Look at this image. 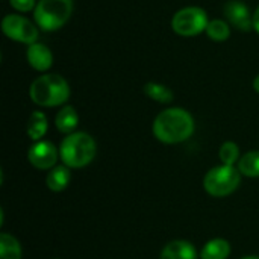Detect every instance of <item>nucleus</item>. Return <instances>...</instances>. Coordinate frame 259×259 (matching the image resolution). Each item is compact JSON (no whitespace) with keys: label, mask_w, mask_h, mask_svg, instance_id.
<instances>
[{"label":"nucleus","mask_w":259,"mask_h":259,"mask_svg":"<svg viewBox=\"0 0 259 259\" xmlns=\"http://www.w3.org/2000/svg\"><path fill=\"white\" fill-rule=\"evenodd\" d=\"M26 56H27L29 65L33 70H36V71H47L53 65V53L42 42H38L36 41V42L30 44L27 47Z\"/></svg>","instance_id":"10"},{"label":"nucleus","mask_w":259,"mask_h":259,"mask_svg":"<svg viewBox=\"0 0 259 259\" xmlns=\"http://www.w3.org/2000/svg\"><path fill=\"white\" fill-rule=\"evenodd\" d=\"M205 32L212 41H217V42L226 41L231 36V27L228 21L225 20H211Z\"/></svg>","instance_id":"19"},{"label":"nucleus","mask_w":259,"mask_h":259,"mask_svg":"<svg viewBox=\"0 0 259 259\" xmlns=\"http://www.w3.org/2000/svg\"><path fill=\"white\" fill-rule=\"evenodd\" d=\"M241 182V173L234 165H220L211 168L205 179L203 188L208 194L214 197H226L232 194Z\"/></svg>","instance_id":"5"},{"label":"nucleus","mask_w":259,"mask_h":259,"mask_svg":"<svg viewBox=\"0 0 259 259\" xmlns=\"http://www.w3.org/2000/svg\"><path fill=\"white\" fill-rule=\"evenodd\" d=\"M161 259H197V252L190 241L175 240L162 249Z\"/></svg>","instance_id":"11"},{"label":"nucleus","mask_w":259,"mask_h":259,"mask_svg":"<svg viewBox=\"0 0 259 259\" xmlns=\"http://www.w3.org/2000/svg\"><path fill=\"white\" fill-rule=\"evenodd\" d=\"M55 124H56V129L61 134H65V135L73 134L74 129L77 127V124H79V115H77L76 109L73 106H70V105L61 108V111L56 114Z\"/></svg>","instance_id":"13"},{"label":"nucleus","mask_w":259,"mask_h":259,"mask_svg":"<svg viewBox=\"0 0 259 259\" xmlns=\"http://www.w3.org/2000/svg\"><path fill=\"white\" fill-rule=\"evenodd\" d=\"M229 255H231V244L225 238H214L208 241L200 252L202 259H228Z\"/></svg>","instance_id":"14"},{"label":"nucleus","mask_w":259,"mask_h":259,"mask_svg":"<svg viewBox=\"0 0 259 259\" xmlns=\"http://www.w3.org/2000/svg\"><path fill=\"white\" fill-rule=\"evenodd\" d=\"M152 131L158 141L164 144H179L194 134V118L182 108H168L158 114Z\"/></svg>","instance_id":"1"},{"label":"nucleus","mask_w":259,"mask_h":259,"mask_svg":"<svg viewBox=\"0 0 259 259\" xmlns=\"http://www.w3.org/2000/svg\"><path fill=\"white\" fill-rule=\"evenodd\" d=\"M9 3L18 12H29L36 8V0H9Z\"/></svg>","instance_id":"21"},{"label":"nucleus","mask_w":259,"mask_h":259,"mask_svg":"<svg viewBox=\"0 0 259 259\" xmlns=\"http://www.w3.org/2000/svg\"><path fill=\"white\" fill-rule=\"evenodd\" d=\"M97 153L94 138L87 132H73L67 135L59 147V156L64 165L70 168H82L93 162Z\"/></svg>","instance_id":"3"},{"label":"nucleus","mask_w":259,"mask_h":259,"mask_svg":"<svg viewBox=\"0 0 259 259\" xmlns=\"http://www.w3.org/2000/svg\"><path fill=\"white\" fill-rule=\"evenodd\" d=\"M241 259H259V256H255V255H250V256H244Z\"/></svg>","instance_id":"24"},{"label":"nucleus","mask_w":259,"mask_h":259,"mask_svg":"<svg viewBox=\"0 0 259 259\" xmlns=\"http://www.w3.org/2000/svg\"><path fill=\"white\" fill-rule=\"evenodd\" d=\"M225 17L228 23H231L234 27L243 32H249L253 27V17H250L249 8L246 3L240 0H229L225 3L223 8Z\"/></svg>","instance_id":"9"},{"label":"nucleus","mask_w":259,"mask_h":259,"mask_svg":"<svg viewBox=\"0 0 259 259\" xmlns=\"http://www.w3.org/2000/svg\"><path fill=\"white\" fill-rule=\"evenodd\" d=\"M253 27H255V30L259 33V6L256 8L255 14H253Z\"/></svg>","instance_id":"22"},{"label":"nucleus","mask_w":259,"mask_h":259,"mask_svg":"<svg viewBox=\"0 0 259 259\" xmlns=\"http://www.w3.org/2000/svg\"><path fill=\"white\" fill-rule=\"evenodd\" d=\"M208 15L199 6H187L179 9L171 18V29L179 36H197L208 27Z\"/></svg>","instance_id":"6"},{"label":"nucleus","mask_w":259,"mask_h":259,"mask_svg":"<svg viewBox=\"0 0 259 259\" xmlns=\"http://www.w3.org/2000/svg\"><path fill=\"white\" fill-rule=\"evenodd\" d=\"M0 259H21V246L14 235H0Z\"/></svg>","instance_id":"17"},{"label":"nucleus","mask_w":259,"mask_h":259,"mask_svg":"<svg viewBox=\"0 0 259 259\" xmlns=\"http://www.w3.org/2000/svg\"><path fill=\"white\" fill-rule=\"evenodd\" d=\"M47 127H49V123H47V117L44 112L41 111H35L32 112L29 121H27V135L30 140L33 141H41V138L46 135L47 132Z\"/></svg>","instance_id":"15"},{"label":"nucleus","mask_w":259,"mask_h":259,"mask_svg":"<svg viewBox=\"0 0 259 259\" xmlns=\"http://www.w3.org/2000/svg\"><path fill=\"white\" fill-rule=\"evenodd\" d=\"M219 156L225 165H234L235 162L240 161V147L234 141H226L220 147Z\"/></svg>","instance_id":"20"},{"label":"nucleus","mask_w":259,"mask_h":259,"mask_svg":"<svg viewBox=\"0 0 259 259\" xmlns=\"http://www.w3.org/2000/svg\"><path fill=\"white\" fill-rule=\"evenodd\" d=\"M73 8V0H38L33 9V18L39 29L53 32L70 20Z\"/></svg>","instance_id":"4"},{"label":"nucleus","mask_w":259,"mask_h":259,"mask_svg":"<svg viewBox=\"0 0 259 259\" xmlns=\"http://www.w3.org/2000/svg\"><path fill=\"white\" fill-rule=\"evenodd\" d=\"M144 94L149 99L159 103H170L173 100V91L168 87L158 82H147L144 85Z\"/></svg>","instance_id":"18"},{"label":"nucleus","mask_w":259,"mask_h":259,"mask_svg":"<svg viewBox=\"0 0 259 259\" xmlns=\"http://www.w3.org/2000/svg\"><path fill=\"white\" fill-rule=\"evenodd\" d=\"M253 88H255V91L259 94V74L255 77V80H253Z\"/></svg>","instance_id":"23"},{"label":"nucleus","mask_w":259,"mask_h":259,"mask_svg":"<svg viewBox=\"0 0 259 259\" xmlns=\"http://www.w3.org/2000/svg\"><path fill=\"white\" fill-rule=\"evenodd\" d=\"M70 181H71L70 167L56 165L49 171V175L46 178V185L49 187V190H52L55 193H59V191H64L68 187Z\"/></svg>","instance_id":"12"},{"label":"nucleus","mask_w":259,"mask_h":259,"mask_svg":"<svg viewBox=\"0 0 259 259\" xmlns=\"http://www.w3.org/2000/svg\"><path fill=\"white\" fill-rule=\"evenodd\" d=\"M238 170L246 178H259V150L243 155L238 161Z\"/></svg>","instance_id":"16"},{"label":"nucleus","mask_w":259,"mask_h":259,"mask_svg":"<svg viewBox=\"0 0 259 259\" xmlns=\"http://www.w3.org/2000/svg\"><path fill=\"white\" fill-rule=\"evenodd\" d=\"M29 162L38 170H49L56 167L59 150L50 141H35L27 153Z\"/></svg>","instance_id":"8"},{"label":"nucleus","mask_w":259,"mask_h":259,"mask_svg":"<svg viewBox=\"0 0 259 259\" xmlns=\"http://www.w3.org/2000/svg\"><path fill=\"white\" fill-rule=\"evenodd\" d=\"M2 30L3 33L17 42H24V44H33L38 41V29L36 26L24 18L23 15L18 14H9L2 20Z\"/></svg>","instance_id":"7"},{"label":"nucleus","mask_w":259,"mask_h":259,"mask_svg":"<svg viewBox=\"0 0 259 259\" xmlns=\"http://www.w3.org/2000/svg\"><path fill=\"white\" fill-rule=\"evenodd\" d=\"M30 100L44 108H55L64 105L70 97L68 82L56 73H46L36 77L29 88Z\"/></svg>","instance_id":"2"}]
</instances>
